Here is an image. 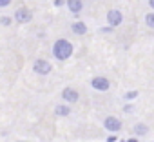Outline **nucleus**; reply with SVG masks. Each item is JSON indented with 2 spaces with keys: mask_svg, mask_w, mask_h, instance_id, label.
Instances as JSON below:
<instances>
[{
  "mask_svg": "<svg viewBox=\"0 0 154 142\" xmlns=\"http://www.w3.org/2000/svg\"><path fill=\"white\" fill-rule=\"evenodd\" d=\"M51 53H53V56H54L58 62H65V60H69V58L72 56L74 46H72L67 38H58V40H54Z\"/></svg>",
  "mask_w": 154,
  "mask_h": 142,
  "instance_id": "f257e3e1",
  "label": "nucleus"
},
{
  "mask_svg": "<svg viewBox=\"0 0 154 142\" xmlns=\"http://www.w3.org/2000/svg\"><path fill=\"white\" fill-rule=\"evenodd\" d=\"M89 86H91L94 91L105 93V91L111 89V80H109L107 77H103V75H96V77H93V79L89 80Z\"/></svg>",
  "mask_w": 154,
  "mask_h": 142,
  "instance_id": "f03ea898",
  "label": "nucleus"
},
{
  "mask_svg": "<svg viewBox=\"0 0 154 142\" xmlns=\"http://www.w3.org/2000/svg\"><path fill=\"white\" fill-rule=\"evenodd\" d=\"M33 71L36 75H40V77H45V75H49L53 71V64L49 60H45V58H36L33 62Z\"/></svg>",
  "mask_w": 154,
  "mask_h": 142,
  "instance_id": "7ed1b4c3",
  "label": "nucleus"
},
{
  "mask_svg": "<svg viewBox=\"0 0 154 142\" xmlns=\"http://www.w3.org/2000/svg\"><path fill=\"white\" fill-rule=\"evenodd\" d=\"M105 22H107L111 27L116 29V27H120V26L123 24V13H122L120 9H116V8H114V9H109L107 15H105Z\"/></svg>",
  "mask_w": 154,
  "mask_h": 142,
  "instance_id": "20e7f679",
  "label": "nucleus"
},
{
  "mask_svg": "<svg viewBox=\"0 0 154 142\" xmlns=\"http://www.w3.org/2000/svg\"><path fill=\"white\" fill-rule=\"evenodd\" d=\"M60 97H62V100L63 102H67V104H76V102H78L80 100V93L78 91H76L74 88H71V86H67V88H63L62 89V93H60Z\"/></svg>",
  "mask_w": 154,
  "mask_h": 142,
  "instance_id": "39448f33",
  "label": "nucleus"
},
{
  "mask_svg": "<svg viewBox=\"0 0 154 142\" xmlns=\"http://www.w3.org/2000/svg\"><path fill=\"white\" fill-rule=\"evenodd\" d=\"M122 127H123V124H122V120L118 118V117H105L103 118V129H107L109 133H118V131H122Z\"/></svg>",
  "mask_w": 154,
  "mask_h": 142,
  "instance_id": "423d86ee",
  "label": "nucleus"
},
{
  "mask_svg": "<svg viewBox=\"0 0 154 142\" xmlns=\"http://www.w3.org/2000/svg\"><path fill=\"white\" fill-rule=\"evenodd\" d=\"M15 22L17 24H29L33 20V13L29 11V8H18L15 11Z\"/></svg>",
  "mask_w": 154,
  "mask_h": 142,
  "instance_id": "0eeeda50",
  "label": "nucleus"
},
{
  "mask_svg": "<svg viewBox=\"0 0 154 142\" xmlns=\"http://www.w3.org/2000/svg\"><path fill=\"white\" fill-rule=\"evenodd\" d=\"M71 31H72V35H76V37H84V35H87L89 27H87V24H85V22L76 20V22H72V24H71Z\"/></svg>",
  "mask_w": 154,
  "mask_h": 142,
  "instance_id": "6e6552de",
  "label": "nucleus"
},
{
  "mask_svg": "<svg viewBox=\"0 0 154 142\" xmlns=\"http://www.w3.org/2000/svg\"><path fill=\"white\" fill-rule=\"evenodd\" d=\"M71 113H72V108H71V104H67V102L54 106V115H56V117H69Z\"/></svg>",
  "mask_w": 154,
  "mask_h": 142,
  "instance_id": "1a4fd4ad",
  "label": "nucleus"
},
{
  "mask_svg": "<svg viewBox=\"0 0 154 142\" xmlns=\"http://www.w3.org/2000/svg\"><path fill=\"white\" fill-rule=\"evenodd\" d=\"M72 15H80L84 9V2L82 0H67V6H65Z\"/></svg>",
  "mask_w": 154,
  "mask_h": 142,
  "instance_id": "9d476101",
  "label": "nucleus"
},
{
  "mask_svg": "<svg viewBox=\"0 0 154 142\" xmlns=\"http://www.w3.org/2000/svg\"><path fill=\"white\" fill-rule=\"evenodd\" d=\"M132 133H134L136 137H145V135L149 133V126H147V124H143V122H138V124H134Z\"/></svg>",
  "mask_w": 154,
  "mask_h": 142,
  "instance_id": "9b49d317",
  "label": "nucleus"
},
{
  "mask_svg": "<svg viewBox=\"0 0 154 142\" xmlns=\"http://www.w3.org/2000/svg\"><path fill=\"white\" fill-rule=\"evenodd\" d=\"M138 89H129V91H125V95H123V100H127V102H132V100H136L138 98Z\"/></svg>",
  "mask_w": 154,
  "mask_h": 142,
  "instance_id": "f8f14e48",
  "label": "nucleus"
},
{
  "mask_svg": "<svg viewBox=\"0 0 154 142\" xmlns=\"http://www.w3.org/2000/svg\"><path fill=\"white\" fill-rule=\"evenodd\" d=\"M145 26L149 29H154V11H150V13L145 15Z\"/></svg>",
  "mask_w": 154,
  "mask_h": 142,
  "instance_id": "ddd939ff",
  "label": "nucleus"
},
{
  "mask_svg": "<svg viewBox=\"0 0 154 142\" xmlns=\"http://www.w3.org/2000/svg\"><path fill=\"white\" fill-rule=\"evenodd\" d=\"M15 18H11V17H6V15H2L0 17V24H2L4 27H8V26H11V22H13Z\"/></svg>",
  "mask_w": 154,
  "mask_h": 142,
  "instance_id": "4468645a",
  "label": "nucleus"
},
{
  "mask_svg": "<svg viewBox=\"0 0 154 142\" xmlns=\"http://www.w3.org/2000/svg\"><path fill=\"white\" fill-rule=\"evenodd\" d=\"M53 6L54 8H65L67 6V0H53Z\"/></svg>",
  "mask_w": 154,
  "mask_h": 142,
  "instance_id": "2eb2a0df",
  "label": "nucleus"
},
{
  "mask_svg": "<svg viewBox=\"0 0 154 142\" xmlns=\"http://www.w3.org/2000/svg\"><path fill=\"white\" fill-rule=\"evenodd\" d=\"M105 140H107V142H118V133H111Z\"/></svg>",
  "mask_w": 154,
  "mask_h": 142,
  "instance_id": "dca6fc26",
  "label": "nucleus"
},
{
  "mask_svg": "<svg viewBox=\"0 0 154 142\" xmlns=\"http://www.w3.org/2000/svg\"><path fill=\"white\" fill-rule=\"evenodd\" d=\"M123 111H125V113H132V111H134V106H132V104H129V102H127V104H125V106H123Z\"/></svg>",
  "mask_w": 154,
  "mask_h": 142,
  "instance_id": "f3484780",
  "label": "nucleus"
},
{
  "mask_svg": "<svg viewBox=\"0 0 154 142\" xmlns=\"http://www.w3.org/2000/svg\"><path fill=\"white\" fill-rule=\"evenodd\" d=\"M112 29H114V27H111V26H109V24H107V26H105V27H100V33H111V31H112Z\"/></svg>",
  "mask_w": 154,
  "mask_h": 142,
  "instance_id": "a211bd4d",
  "label": "nucleus"
},
{
  "mask_svg": "<svg viewBox=\"0 0 154 142\" xmlns=\"http://www.w3.org/2000/svg\"><path fill=\"white\" fill-rule=\"evenodd\" d=\"M9 4H11V0H0V8H2V9H4V8H8Z\"/></svg>",
  "mask_w": 154,
  "mask_h": 142,
  "instance_id": "6ab92c4d",
  "label": "nucleus"
},
{
  "mask_svg": "<svg viewBox=\"0 0 154 142\" xmlns=\"http://www.w3.org/2000/svg\"><path fill=\"white\" fill-rule=\"evenodd\" d=\"M147 4H149V8H150V9L154 11V0H149V2H147Z\"/></svg>",
  "mask_w": 154,
  "mask_h": 142,
  "instance_id": "aec40b11",
  "label": "nucleus"
},
{
  "mask_svg": "<svg viewBox=\"0 0 154 142\" xmlns=\"http://www.w3.org/2000/svg\"><path fill=\"white\" fill-rule=\"evenodd\" d=\"M125 142H140V140H138V138H127Z\"/></svg>",
  "mask_w": 154,
  "mask_h": 142,
  "instance_id": "412c9836",
  "label": "nucleus"
},
{
  "mask_svg": "<svg viewBox=\"0 0 154 142\" xmlns=\"http://www.w3.org/2000/svg\"><path fill=\"white\" fill-rule=\"evenodd\" d=\"M15 142H26V140H15Z\"/></svg>",
  "mask_w": 154,
  "mask_h": 142,
  "instance_id": "4be33fe9",
  "label": "nucleus"
},
{
  "mask_svg": "<svg viewBox=\"0 0 154 142\" xmlns=\"http://www.w3.org/2000/svg\"><path fill=\"white\" fill-rule=\"evenodd\" d=\"M152 142H154V140H152Z\"/></svg>",
  "mask_w": 154,
  "mask_h": 142,
  "instance_id": "5701e85b",
  "label": "nucleus"
}]
</instances>
